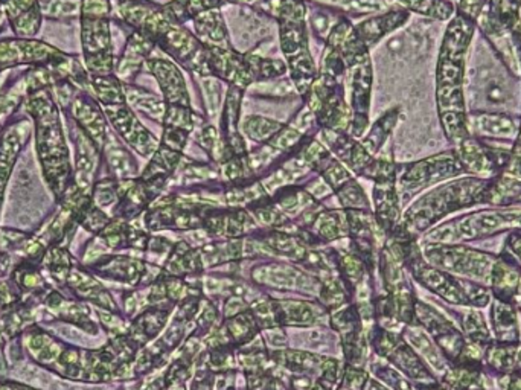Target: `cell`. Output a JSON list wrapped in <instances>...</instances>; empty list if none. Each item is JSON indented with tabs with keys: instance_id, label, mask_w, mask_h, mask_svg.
I'll return each mask as SVG.
<instances>
[{
	"instance_id": "83f0119b",
	"label": "cell",
	"mask_w": 521,
	"mask_h": 390,
	"mask_svg": "<svg viewBox=\"0 0 521 390\" xmlns=\"http://www.w3.org/2000/svg\"><path fill=\"white\" fill-rule=\"evenodd\" d=\"M302 276L304 275L299 271L291 270V267H282V265L260 267L253 271V279L279 287V288H296L301 286L297 280Z\"/></svg>"
},
{
	"instance_id": "ffe728a7",
	"label": "cell",
	"mask_w": 521,
	"mask_h": 390,
	"mask_svg": "<svg viewBox=\"0 0 521 390\" xmlns=\"http://www.w3.org/2000/svg\"><path fill=\"white\" fill-rule=\"evenodd\" d=\"M477 25H481V30L485 32L486 39L490 40L492 48L496 49L497 54L500 57V60L503 61V65L507 66L512 75L521 76L520 60H518V56H517L511 31L486 25V23H477Z\"/></svg>"
},
{
	"instance_id": "f907efd6",
	"label": "cell",
	"mask_w": 521,
	"mask_h": 390,
	"mask_svg": "<svg viewBox=\"0 0 521 390\" xmlns=\"http://www.w3.org/2000/svg\"><path fill=\"white\" fill-rule=\"evenodd\" d=\"M216 306H208L205 310H203V313H201L200 317H199V325L208 328V326L212 325V322L216 321Z\"/></svg>"
},
{
	"instance_id": "f546056e",
	"label": "cell",
	"mask_w": 521,
	"mask_h": 390,
	"mask_svg": "<svg viewBox=\"0 0 521 390\" xmlns=\"http://www.w3.org/2000/svg\"><path fill=\"white\" fill-rule=\"evenodd\" d=\"M104 148L107 162L118 177H131L136 174V162L128 155V151L113 139V136H107Z\"/></svg>"
},
{
	"instance_id": "60d3db41",
	"label": "cell",
	"mask_w": 521,
	"mask_h": 390,
	"mask_svg": "<svg viewBox=\"0 0 521 390\" xmlns=\"http://www.w3.org/2000/svg\"><path fill=\"white\" fill-rule=\"evenodd\" d=\"M321 299L328 308H337V306H343L346 295L340 282L336 279H326L322 284Z\"/></svg>"
},
{
	"instance_id": "44dd1931",
	"label": "cell",
	"mask_w": 521,
	"mask_h": 390,
	"mask_svg": "<svg viewBox=\"0 0 521 390\" xmlns=\"http://www.w3.org/2000/svg\"><path fill=\"white\" fill-rule=\"evenodd\" d=\"M521 271L511 258H500L492 267V287L501 302H509L520 287Z\"/></svg>"
},
{
	"instance_id": "db71d44e",
	"label": "cell",
	"mask_w": 521,
	"mask_h": 390,
	"mask_svg": "<svg viewBox=\"0 0 521 390\" xmlns=\"http://www.w3.org/2000/svg\"><path fill=\"white\" fill-rule=\"evenodd\" d=\"M366 390H387V389H384V387H383V386L378 385V383H376V381H371V383H369V385H367Z\"/></svg>"
},
{
	"instance_id": "6125c7cd",
	"label": "cell",
	"mask_w": 521,
	"mask_h": 390,
	"mask_svg": "<svg viewBox=\"0 0 521 390\" xmlns=\"http://www.w3.org/2000/svg\"><path fill=\"white\" fill-rule=\"evenodd\" d=\"M520 229H521V223H520Z\"/></svg>"
},
{
	"instance_id": "277c9868",
	"label": "cell",
	"mask_w": 521,
	"mask_h": 390,
	"mask_svg": "<svg viewBox=\"0 0 521 390\" xmlns=\"http://www.w3.org/2000/svg\"><path fill=\"white\" fill-rule=\"evenodd\" d=\"M271 13H275L279 19L281 48L288 60L291 78L295 81L297 92L305 96L316 78V66L308 49L305 5L302 0H276Z\"/></svg>"
},
{
	"instance_id": "9f6ffc18",
	"label": "cell",
	"mask_w": 521,
	"mask_h": 390,
	"mask_svg": "<svg viewBox=\"0 0 521 390\" xmlns=\"http://www.w3.org/2000/svg\"><path fill=\"white\" fill-rule=\"evenodd\" d=\"M310 390H326V389L322 385H316V386H314V387H313V389H310Z\"/></svg>"
},
{
	"instance_id": "680465c9",
	"label": "cell",
	"mask_w": 521,
	"mask_h": 390,
	"mask_svg": "<svg viewBox=\"0 0 521 390\" xmlns=\"http://www.w3.org/2000/svg\"><path fill=\"white\" fill-rule=\"evenodd\" d=\"M126 2H139V0H119V4H126Z\"/></svg>"
},
{
	"instance_id": "2e32d148",
	"label": "cell",
	"mask_w": 521,
	"mask_h": 390,
	"mask_svg": "<svg viewBox=\"0 0 521 390\" xmlns=\"http://www.w3.org/2000/svg\"><path fill=\"white\" fill-rule=\"evenodd\" d=\"M409 17L411 13L407 10L386 11L384 14L372 17L357 26V34L366 48H369L378 43L384 35L391 34L392 31L402 28L409 21Z\"/></svg>"
},
{
	"instance_id": "ee69618b",
	"label": "cell",
	"mask_w": 521,
	"mask_h": 390,
	"mask_svg": "<svg viewBox=\"0 0 521 390\" xmlns=\"http://www.w3.org/2000/svg\"><path fill=\"white\" fill-rule=\"evenodd\" d=\"M464 328H465L466 334L470 335L474 341L483 343L488 339V330H486L485 322L481 319V315H477L474 311L465 315Z\"/></svg>"
},
{
	"instance_id": "603a6c76",
	"label": "cell",
	"mask_w": 521,
	"mask_h": 390,
	"mask_svg": "<svg viewBox=\"0 0 521 390\" xmlns=\"http://www.w3.org/2000/svg\"><path fill=\"white\" fill-rule=\"evenodd\" d=\"M278 325H311L316 321L313 306L304 302H273Z\"/></svg>"
},
{
	"instance_id": "b9f144b4",
	"label": "cell",
	"mask_w": 521,
	"mask_h": 390,
	"mask_svg": "<svg viewBox=\"0 0 521 390\" xmlns=\"http://www.w3.org/2000/svg\"><path fill=\"white\" fill-rule=\"evenodd\" d=\"M339 267L345 279L351 284L360 282L363 278V261L357 255H341L339 256Z\"/></svg>"
},
{
	"instance_id": "d590c367",
	"label": "cell",
	"mask_w": 521,
	"mask_h": 390,
	"mask_svg": "<svg viewBox=\"0 0 521 390\" xmlns=\"http://www.w3.org/2000/svg\"><path fill=\"white\" fill-rule=\"evenodd\" d=\"M227 331L231 334L232 341L235 343H249L256 334V321L252 313L236 315V317H229Z\"/></svg>"
},
{
	"instance_id": "8d00e7d4",
	"label": "cell",
	"mask_w": 521,
	"mask_h": 390,
	"mask_svg": "<svg viewBox=\"0 0 521 390\" xmlns=\"http://www.w3.org/2000/svg\"><path fill=\"white\" fill-rule=\"evenodd\" d=\"M323 2L354 14H371L389 10L384 0H323Z\"/></svg>"
},
{
	"instance_id": "e0dca14e",
	"label": "cell",
	"mask_w": 521,
	"mask_h": 390,
	"mask_svg": "<svg viewBox=\"0 0 521 390\" xmlns=\"http://www.w3.org/2000/svg\"><path fill=\"white\" fill-rule=\"evenodd\" d=\"M155 41L144 34L136 31L127 41L124 56L119 60V65L116 67V74L122 80L130 81L136 75V72L141 69L142 63L146 60L155 49Z\"/></svg>"
},
{
	"instance_id": "11a10c76",
	"label": "cell",
	"mask_w": 521,
	"mask_h": 390,
	"mask_svg": "<svg viewBox=\"0 0 521 390\" xmlns=\"http://www.w3.org/2000/svg\"><path fill=\"white\" fill-rule=\"evenodd\" d=\"M514 146H517V148H521V118H520V129H518V135H517L516 142H514Z\"/></svg>"
},
{
	"instance_id": "4fadbf2b",
	"label": "cell",
	"mask_w": 521,
	"mask_h": 390,
	"mask_svg": "<svg viewBox=\"0 0 521 390\" xmlns=\"http://www.w3.org/2000/svg\"><path fill=\"white\" fill-rule=\"evenodd\" d=\"M146 65L155 76V80L159 81L166 104L190 107V93H188L185 78L176 66L171 61L157 60V58L146 61Z\"/></svg>"
},
{
	"instance_id": "94428289",
	"label": "cell",
	"mask_w": 521,
	"mask_h": 390,
	"mask_svg": "<svg viewBox=\"0 0 521 390\" xmlns=\"http://www.w3.org/2000/svg\"><path fill=\"white\" fill-rule=\"evenodd\" d=\"M448 2H451V4H455V5H457V2H459V0H448Z\"/></svg>"
},
{
	"instance_id": "6f0895ef",
	"label": "cell",
	"mask_w": 521,
	"mask_h": 390,
	"mask_svg": "<svg viewBox=\"0 0 521 390\" xmlns=\"http://www.w3.org/2000/svg\"><path fill=\"white\" fill-rule=\"evenodd\" d=\"M223 2H225V0H223ZM227 2H247V4H249V2H253V0H227Z\"/></svg>"
},
{
	"instance_id": "4dcf8cb0",
	"label": "cell",
	"mask_w": 521,
	"mask_h": 390,
	"mask_svg": "<svg viewBox=\"0 0 521 390\" xmlns=\"http://www.w3.org/2000/svg\"><path fill=\"white\" fill-rule=\"evenodd\" d=\"M317 234L323 240H336L340 236L348 235L349 225L346 212L340 210H326L316 218Z\"/></svg>"
},
{
	"instance_id": "f1b7e54d",
	"label": "cell",
	"mask_w": 521,
	"mask_h": 390,
	"mask_svg": "<svg viewBox=\"0 0 521 390\" xmlns=\"http://www.w3.org/2000/svg\"><path fill=\"white\" fill-rule=\"evenodd\" d=\"M126 100L130 102L137 111L146 113L153 120L163 122L166 111V102H162L157 96L151 95L148 92L142 91V89H135V87H126Z\"/></svg>"
},
{
	"instance_id": "ab89813d",
	"label": "cell",
	"mask_w": 521,
	"mask_h": 390,
	"mask_svg": "<svg viewBox=\"0 0 521 390\" xmlns=\"http://www.w3.org/2000/svg\"><path fill=\"white\" fill-rule=\"evenodd\" d=\"M301 131L297 129H291V127H284L279 133H276L267 146H270L271 150L288 151L293 148H297V144L301 142Z\"/></svg>"
},
{
	"instance_id": "30bf717a",
	"label": "cell",
	"mask_w": 521,
	"mask_h": 390,
	"mask_svg": "<svg viewBox=\"0 0 521 390\" xmlns=\"http://www.w3.org/2000/svg\"><path fill=\"white\" fill-rule=\"evenodd\" d=\"M352 136L363 135L369 126V107H371L372 63L371 57L352 67Z\"/></svg>"
},
{
	"instance_id": "8992f818",
	"label": "cell",
	"mask_w": 521,
	"mask_h": 390,
	"mask_svg": "<svg viewBox=\"0 0 521 390\" xmlns=\"http://www.w3.org/2000/svg\"><path fill=\"white\" fill-rule=\"evenodd\" d=\"M462 174L465 173L453 148L407 166L402 177V188L404 192L411 194Z\"/></svg>"
},
{
	"instance_id": "7dc6e473",
	"label": "cell",
	"mask_w": 521,
	"mask_h": 390,
	"mask_svg": "<svg viewBox=\"0 0 521 390\" xmlns=\"http://www.w3.org/2000/svg\"><path fill=\"white\" fill-rule=\"evenodd\" d=\"M186 142H188V131L165 127L162 146L170 148V150L177 151V153H181V150L185 148Z\"/></svg>"
},
{
	"instance_id": "9a60e30c",
	"label": "cell",
	"mask_w": 521,
	"mask_h": 390,
	"mask_svg": "<svg viewBox=\"0 0 521 390\" xmlns=\"http://www.w3.org/2000/svg\"><path fill=\"white\" fill-rule=\"evenodd\" d=\"M396 177L375 182L374 200L376 208V223L381 229L392 232L400 220V203L395 186Z\"/></svg>"
},
{
	"instance_id": "816d5d0a",
	"label": "cell",
	"mask_w": 521,
	"mask_h": 390,
	"mask_svg": "<svg viewBox=\"0 0 521 390\" xmlns=\"http://www.w3.org/2000/svg\"><path fill=\"white\" fill-rule=\"evenodd\" d=\"M241 308H243V300L238 299V297H232V299H229L227 306H225V315H227V319H229L231 315H236Z\"/></svg>"
},
{
	"instance_id": "7bdbcfd3",
	"label": "cell",
	"mask_w": 521,
	"mask_h": 390,
	"mask_svg": "<svg viewBox=\"0 0 521 390\" xmlns=\"http://www.w3.org/2000/svg\"><path fill=\"white\" fill-rule=\"evenodd\" d=\"M110 0H83L81 17L87 19H109Z\"/></svg>"
},
{
	"instance_id": "f5cc1de1",
	"label": "cell",
	"mask_w": 521,
	"mask_h": 390,
	"mask_svg": "<svg viewBox=\"0 0 521 390\" xmlns=\"http://www.w3.org/2000/svg\"><path fill=\"white\" fill-rule=\"evenodd\" d=\"M293 386L297 390H310L311 381L308 378H295Z\"/></svg>"
},
{
	"instance_id": "74e56055",
	"label": "cell",
	"mask_w": 521,
	"mask_h": 390,
	"mask_svg": "<svg viewBox=\"0 0 521 390\" xmlns=\"http://www.w3.org/2000/svg\"><path fill=\"white\" fill-rule=\"evenodd\" d=\"M337 195H339L341 206L348 209L366 210L369 208L366 194L363 192L357 182H346L345 185L337 190Z\"/></svg>"
},
{
	"instance_id": "e575fe53",
	"label": "cell",
	"mask_w": 521,
	"mask_h": 390,
	"mask_svg": "<svg viewBox=\"0 0 521 390\" xmlns=\"http://www.w3.org/2000/svg\"><path fill=\"white\" fill-rule=\"evenodd\" d=\"M282 129H284V126L279 124V122L266 120V118H260V116H252V118H247L246 122H244L246 135L251 139L258 140V142H269Z\"/></svg>"
},
{
	"instance_id": "7a4b0ae2",
	"label": "cell",
	"mask_w": 521,
	"mask_h": 390,
	"mask_svg": "<svg viewBox=\"0 0 521 390\" xmlns=\"http://www.w3.org/2000/svg\"><path fill=\"white\" fill-rule=\"evenodd\" d=\"M25 107L34 120L37 155L46 181L57 197H63L69 188L71 164L58 107L48 89L31 93L30 98H26Z\"/></svg>"
},
{
	"instance_id": "7402d4cb",
	"label": "cell",
	"mask_w": 521,
	"mask_h": 390,
	"mask_svg": "<svg viewBox=\"0 0 521 390\" xmlns=\"http://www.w3.org/2000/svg\"><path fill=\"white\" fill-rule=\"evenodd\" d=\"M520 13L521 0H490L477 23L511 30L517 22L521 21Z\"/></svg>"
},
{
	"instance_id": "681fc988",
	"label": "cell",
	"mask_w": 521,
	"mask_h": 390,
	"mask_svg": "<svg viewBox=\"0 0 521 390\" xmlns=\"http://www.w3.org/2000/svg\"><path fill=\"white\" fill-rule=\"evenodd\" d=\"M337 366H339V363L336 360H331V359H326L323 361V365H322V378L328 385H332L337 380Z\"/></svg>"
},
{
	"instance_id": "8fae6325",
	"label": "cell",
	"mask_w": 521,
	"mask_h": 390,
	"mask_svg": "<svg viewBox=\"0 0 521 390\" xmlns=\"http://www.w3.org/2000/svg\"><path fill=\"white\" fill-rule=\"evenodd\" d=\"M466 124L470 135L479 139H516L520 129V120H517L516 116L494 111L468 113Z\"/></svg>"
},
{
	"instance_id": "d4e9b609",
	"label": "cell",
	"mask_w": 521,
	"mask_h": 390,
	"mask_svg": "<svg viewBox=\"0 0 521 390\" xmlns=\"http://www.w3.org/2000/svg\"><path fill=\"white\" fill-rule=\"evenodd\" d=\"M492 321H494L497 337L501 343H517L518 326H517L516 311L509 302H501L500 300V304L494 306Z\"/></svg>"
},
{
	"instance_id": "5bb4252c",
	"label": "cell",
	"mask_w": 521,
	"mask_h": 390,
	"mask_svg": "<svg viewBox=\"0 0 521 390\" xmlns=\"http://www.w3.org/2000/svg\"><path fill=\"white\" fill-rule=\"evenodd\" d=\"M31 124L26 120H19L15 124L5 127L0 136V197L5 188L11 166L14 164L15 155H19L22 146L30 139Z\"/></svg>"
},
{
	"instance_id": "7c38bea8",
	"label": "cell",
	"mask_w": 521,
	"mask_h": 390,
	"mask_svg": "<svg viewBox=\"0 0 521 390\" xmlns=\"http://www.w3.org/2000/svg\"><path fill=\"white\" fill-rule=\"evenodd\" d=\"M72 115L81 130L89 136L98 148H102L107 139V126L104 115L93 98L87 93H80L72 102Z\"/></svg>"
},
{
	"instance_id": "bcb514c9",
	"label": "cell",
	"mask_w": 521,
	"mask_h": 390,
	"mask_svg": "<svg viewBox=\"0 0 521 390\" xmlns=\"http://www.w3.org/2000/svg\"><path fill=\"white\" fill-rule=\"evenodd\" d=\"M488 2L490 0H459L456 5V13L477 23V21L481 19V15L485 13Z\"/></svg>"
},
{
	"instance_id": "9c48e42d",
	"label": "cell",
	"mask_w": 521,
	"mask_h": 390,
	"mask_svg": "<svg viewBox=\"0 0 521 390\" xmlns=\"http://www.w3.org/2000/svg\"><path fill=\"white\" fill-rule=\"evenodd\" d=\"M208 61L211 74L221 76L223 80L244 91L255 78L252 74L251 66L246 56L236 54L235 50L221 49V48H206Z\"/></svg>"
},
{
	"instance_id": "52a82bcc",
	"label": "cell",
	"mask_w": 521,
	"mask_h": 390,
	"mask_svg": "<svg viewBox=\"0 0 521 390\" xmlns=\"http://www.w3.org/2000/svg\"><path fill=\"white\" fill-rule=\"evenodd\" d=\"M427 256L433 264L444 270L472 276L488 278L491 270V258L481 252L472 251L468 247L453 244L431 245L427 249ZM492 271V270H491Z\"/></svg>"
},
{
	"instance_id": "6da1fadb",
	"label": "cell",
	"mask_w": 521,
	"mask_h": 390,
	"mask_svg": "<svg viewBox=\"0 0 521 390\" xmlns=\"http://www.w3.org/2000/svg\"><path fill=\"white\" fill-rule=\"evenodd\" d=\"M476 22L455 14L442 39L437 66V104L442 130L446 139L456 146L470 136L465 105V66L472 46Z\"/></svg>"
},
{
	"instance_id": "ba28073f",
	"label": "cell",
	"mask_w": 521,
	"mask_h": 390,
	"mask_svg": "<svg viewBox=\"0 0 521 390\" xmlns=\"http://www.w3.org/2000/svg\"><path fill=\"white\" fill-rule=\"evenodd\" d=\"M106 115L111 120L115 130L133 146L139 155H150L157 150V140L139 120L127 104L106 105Z\"/></svg>"
},
{
	"instance_id": "cb8c5ba5",
	"label": "cell",
	"mask_w": 521,
	"mask_h": 390,
	"mask_svg": "<svg viewBox=\"0 0 521 390\" xmlns=\"http://www.w3.org/2000/svg\"><path fill=\"white\" fill-rule=\"evenodd\" d=\"M409 13L426 15L435 21H451L456 14V5L448 0H398Z\"/></svg>"
},
{
	"instance_id": "4316f807",
	"label": "cell",
	"mask_w": 521,
	"mask_h": 390,
	"mask_svg": "<svg viewBox=\"0 0 521 390\" xmlns=\"http://www.w3.org/2000/svg\"><path fill=\"white\" fill-rule=\"evenodd\" d=\"M91 85L95 96L101 104L119 105L126 104V93L120 85L118 76L115 75H91Z\"/></svg>"
},
{
	"instance_id": "5b68a950",
	"label": "cell",
	"mask_w": 521,
	"mask_h": 390,
	"mask_svg": "<svg viewBox=\"0 0 521 390\" xmlns=\"http://www.w3.org/2000/svg\"><path fill=\"white\" fill-rule=\"evenodd\" d=\"M521 210L488 209L468 214L433 230L428 238L439 243L476 240L500 234L503 230L520 229Z\"/></svg>"
},
{
	"instance_id": "c3c4849f",
	"label": "cell",
	"mask_w": 521,
	"mask_h": 390,
	"mask_svg": "<svg viewBox=\"0 0 521 390\" xmlns=\"http://www.w3.org/2000/svg\"><path fill=\"white\" fill-rule=\"evenodd\" d=\"M119 195L118 186L110 181H104L98 183L95 188V201L100 206L110 205Z\"/></svg>"
},
{
	"instance_id": "d6986e66",
	"label": "cell",
	"mask_w": 521,
	"mask_h": 390,
	"mask_svg": "<svg viewBox=\"0 0 521 390\" xmlns=\"http://www.w3.org/2000/svg\"><path fill=\"white\" fill-rule=\"evenodd\" d=\"M194 23H196L197 35L205 48L231 49L229 40H227L225 19L218 8L203 11L200 14H197L194 17Z\"/></svg>"
},
{
	"instance_id": "f35d334b",
	"label": "cell",
	"mask_w": 521,
	"mask_h": 390,
	"mask_svg": "<svg viewBox=\"0 0 521 390\" xmlns=\"http://www.w3.org/2000/svg\"><path fill=\"white\" fill-rule=\"evenodd\" d=\"M275 360L281 363L284 368L304 372V370L314 368L321 361V357L308 354V352H299V350H287V352L276 354Z\"/></svg>"
},
{
	"instance_id": "f6af8a7d",
	"label": "cell",
	"mask_w": 521,
	"mask_h": 390,
	"mask_svg": "<svg viewBox=\"0 0 521 390\" xmlns=\"http://www.w3.org/2000/svg\"><path fill=\"white\" fill-rule=\"evenodd\" d=\"M322 171H323L325 181L336 191L340 186L345 185L346 182L349 181V177H351L346 168H343L339 162L331 161V159L328 162V165L322 168Z\"/></svg>"
},
{
	"instance_id": "484cf974",
	"label": "cell",
	"mask_w": 521,
	"mask_h": 390,
	"mask_svg": "<svg viewBox=\"0 0 521 390\" xmlns=\"http://www.w3.org/2000/svg\"><path fill=\"white\" fill-rule=\"evenodd\" d=\"M398 118H400V111L398 109H391V111H387L384 115L381 116L380 120H376L371 131H369V135L365 137L363 144H361L369 155H375L376 151L384 146V142L391 136L392 130L395 129Z\"/></svg>"
},
{
	"instance_id": "d6a6232c",
	"label": "cell",
	"mask_w": 521,
	"mask_h": 390,
	"mask_svg": "<svg viewBox=\"0 0 521 390\" xmlns=\"http://www.w3.org/2000/svg\"><path fill=\"white\" fill-rule=\"evenodd\" d=\"M392 356H393L392 360L395 361L396 365L400 366L411 378L430 380L431 377L428 376L426 368L422 366L421 361L415 356V352L411 348H407L406 345L402 343L392 352Z\"/></svg>"
},
{
	"instance_id": "1f68e13d",
	"label": "cell",
	"mask_w": 521,
	"mask_h": 390,
	"mask_svg": "<svg viewBox=\"0 0 521 390\" xmlns=\"http://www.w3.org/2000/svg\"><path fill=\"white\" fill-rule=\"evenodd\" d=\"M166 315L168 313L161 310H153L141 315L131 330L133 341L137 343H146L150 341L151 337H155L162 330V326L165 325Z\"/></svg>"
},
{
	"instance_id": "ac0fdd59",
	"label": "cell",
	"mask_w": 521,
	"mask_h": 390,
	"mask_svg": "<svg viewBox=\"0 0 521 390\" xmlns=\"http://www.w3.org/2000/svg\"><path fill=\"white\" fill-rule=\"evenodd\" d=\"M81 41H83L84 58L113 54L109 19L81 17Z\"/></svg>"
},
{
	"instance_id": "836d02e7",
	"label": "cell",
	"mask_w": 521,
	"mask_h": 390,
	"mask_svg": "<svg viewBox=\"0 0 521 390\" xmlns=\"http://www.w3.org/2000/svg\"><path fill=\"white\" fill-rule=\"evenodd\" d=\"M81 2L83 0H41V14H45L48 19L54 21H63V19H74L81 11Z\"/></svg>"
},
{
	"instance_id": "91938a15",
	"label": "cell",
	"mask_w": 521,
	"mask_h": 390,
	"mask_svg": "<svg viewBox=\"0 0 521 390\" xmlns=\"http://www.w3.org/2000/svg\"><path fill=\"white\" fill-rule=\"evenodd\" d=\"M426 390H444V389H441V387H437H437H426Z\"/></svg>"
},
{
	"instance_id": "3957f363",
	"label": "cell",
	"mask_w": 521,
	"mask_h": 390,
	"mask_svg": "<svg viewBox=\"0 0 521 390\" xmlns=\"http://www.w3.org/2000/svg\"><path fill=\"white\" fill-rule=\"evenodd\" d=\"M490 179L465 177L437 186L407 210V229L426 230L455 210L483 205Z\"/></svg>"
}]
</instances>
